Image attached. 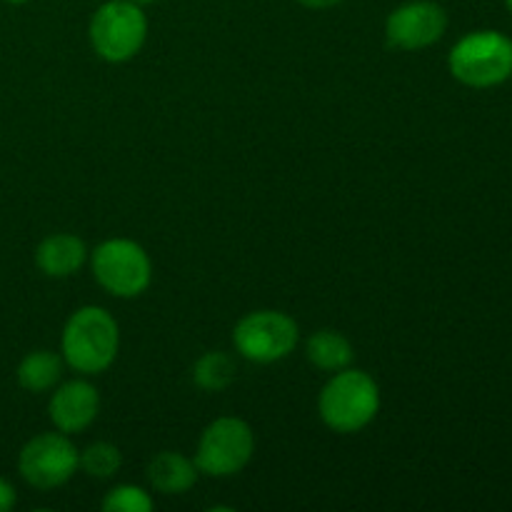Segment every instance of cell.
<instances>
[{
	"label": "cell",
	"mask_w": 512,
	"mask_h": 512,
	"mask_svg": "<svg viewBox=\"0 0 512 512\" xmlns=\"http://www.w3.org/2000/svg\"><path fill=\"white\" fill-rule=\"evenodd\" d=\"M63 360L83 375H100L115 363L120 348V330L113 315L98 305L75 310L60 338Z\"/></svg>",
	"instance_id": "1"
},
{
	"label": "cell",
	"mask_w": 512,
	"mask_h": 512,
	"mask_svg": "<svg viewBox=\"0 0 512 512\" xmlns=\"http://www.w3.org/2000/svg\"><path fill=\"white\" fill-rule=\"evenodd\" d=\"M380 410V388L368 373L343 368L333 373L318 398L320 420L340 435L360 433Z\"/></svg>",
	"instance_id": "2"
},
{
	"label": "cell",
	"mask_w": 512,
	"mask_h": 512,
	"mask_svg": "<svg viewBox=\"0 0 512 512\" xmlns=\"http://www.w3.org/2000/svg\"><path fill=\"white\" fill-rule=\"evenodd\" d=\"M448 65L468 88H493L512 75V40L498 30H475L453 45Z\"/></svg>",
	"instance_id": "3"
},
{
	"label": "cell",
	"mask_w": 512,
	"mask_h": 512,
	"mask_svg": "<svg viewBox=\"0 0 512 512\" xmlns=\"http://www.w3.org/2000/svg\"><path fill=\"white\" fill-rule=\"evenodd\" d=\"M90 45L108 63L135 58L148 38V18L133 0H108L90 18Z\"/></svg>",
	"instance_id": "4"
},
{
	"label": "cell",
	"mask_w": 512,
	"mask_h": 512,
	"mask_svg": "<svg viewBox=\"0 0 512 512\" xmlns=\"http://www.w3.org/2000/svg\"><path fill=\"white\" fill-rule=\"evenodd\" d=\"M95 280L105 293L115 298H138L153 280V263L140 243L128 238H113L100 243L90 258Z\"/></svg>",
	"instance_id": "5"
},
{
	"label": "cell",
	"mask_w": 512,
	"mask_h": 512,
	"mask_svg": "<svg viewBox=\"0 0 512 512\" xmlns=\"http://www.w3.org/2000/svg\"><path fill=\"white\" fill-rule=\"evenodd\" d=\"M300 338L298 323L280 310H255L248 313L233 330L235 350L245 360L270 365L285 360Z\"/></svg>",
	"instance_id": "6"
},
{
	"label": "cell",
	"mask_w": 512,
	"mask_h": 512,
	"mask_svg": "<svg viewBox=\"0 0 512 512\" xmlns=\"http://www.w3.org/2000/svg\"><path fill=\"white\" fill-rule=\"evenodd\" d=\"M255 453V435L240 418H218L203 430L195 465L208 478H230L250 463Z\"/></svg>",
	"instance_id": "7"
},
{
	"label": "cell",
	"mask_w": 512,
	"mask_h": 512,
	"mask_svg": "<svg viewBox=\"0 0 512 512\" xmlns=\"http://www.w3.org/2000/svg\"><path fill=\"white\" fill-rule=\"evenodd\" d=\"M78 458L80 453L65 433H40L20 450L18 473L30 488L53 490L73 478Z\"/></svg>",
	"instance_id": "8"
},
{
	"label": "cell",
	"mask_w": 512,
	"mask_h": 512,
	"mask_svg": "<svg viewBox=\"0 0 512 512\" xmlns=\"http://www.w3.org/2000/svg\"><path fill=\"white\" fill-rule=\"evenodd\" d=\"M448 30V13L435 0H410L385 20V38L393 48L423 50L438 43Z\"/></svg>",
	"instance_id": "9"
},
{
	"label": "cell",
	"mask_w": 512,
	"mask_h": 512,
	"mask_svg": "<svg viewBox=\"0 0 512 512\" xmlns=\"http://www.w3.org/2000/svg\"><path fill=\"white\" fill-rule=\"evenodd\" d=\"M100 413V395L85 380H70L53 393L48 403V415L55 428L65 435L83 433L95 423Z\"/></svg>",
	"instance_id": "10"
},
{
	"label": "cell",
	"mask_w": 512,
	"mask_h": 512,
	"mask_svg": "<svg viewBox=\"0 0 512 512\" xmlns=\"http://www.w3.org/2000/svg\"><path fill=\"white\" fill-rule=\"evenodd\" d=\"M88 260V248L78 235L53 233L35 248V265L48 278H70Z\"/></svg>",
	"instance_id": "11"
},
{
	"label": "cell",
	"mask_w": 512,
	"mask_h": 512,
	"mask_svg": "<svg viewBox=\"0 0 512 512\" xmlns=\"http://www.w3.org/2000/svg\"><path fill=\"white\" fill-rule=\"evenodd\" d=\"M148 480L158 493L183 495L198 480V465H195V460L185 458V455L163 450V453H158L150 460Z\"/></svg>",
	"instance_id": "12"
},
{
	"label": "cell",
	"mask_w": 512,
	"mask_h": 512,
	"mask_svg": "<svg viewBox=\"0 0 512 512\" xmlns=\"http://www.w3.org/2000/svg\"><path fill=\"white\" fill-rule=\"evenodd\" d=\"M305 355L315 368L325 373H338L353 363V345L338 330H318L305 343Z\"/></svg>",
	"instance_id": "13"
},
{
	"label": "cell",
	"mask_w": 512,
	"mask_h": 512,
	"mask_svg": "<svg viewBox=\"0 0 512 512\" xmlns=\"http://www.w3.org/2000/svg\"><path fill=\"white\" fill-rule=\"evenodd\" d=\"M18 385L28 393H45L55 388L63 375V360L50 350H33L18 365Z\"/></svg>",
	"instance_id": "14"
},
{
	"label": "cell",
	"mask_w": 512,
	"mask_h": 512,
	"mask_svg": "<svg viewBox=\"0 0 512 512\" xmlns=\"http://www.w3.org/2000/svg\"><path fill=\"white\" fill-rule=\"evenodd\" d=\"M193 380L208 393H220L235 380V363L225 353H205L193 365Z\"/></svg>",
	"instance_id": "15"
},
{
	"label": "cell",
	"mask_w": 512,
	"mask_h": 512,
	"mask_svg": "<svg viewBox=\"0 0 512 512\" xmlns=\"http://www.w3.org/2000/svg\"><path fill=\"white\" fill-rule=\"evenodd\" d=\"M120 463H123V455H120V450L110 443L88 445L78 458V468H83L85 475L98 480L113 478L120 470Z\"/></svg>",
	"instance_id": "16"
},
{
	"label": "cell",
	"mask_w": 512,
	"mask_h": 512,
	"mask_svg": "<svg viewBox=\"0 0 512 512\" xmlns=\"http://www.w3.org/2000/svg\"><path fill=\"white\" fill-rule=\"evenodd\" d=\"M105 512H150L153 498L138 485H118L103 498Z\"/></svg>",
	"instance_id": "17"
},
{
	"label": "cell",
	"mask_w": 512,
	"mask_h": 512,
	"mask_svg": "<svg viewBox=\"0 0 512 512\" xmlns=\"http://www.w3.org/2000/svg\"><path fill=\"white\" fill-rule=\"evenodd\" d=\"M15 500H18V495H15L13 485L0 478V512H8L15 505Z\"/></svg>",
	"instance_id": "18"
},
{
	"label": "cell",
	"mask_w": 512,
	"mask_h": 512,
	"mask_svg": "<svg viewBox=\"0 0 512 512\" xmlns=\"http://www.w3.org/2000/svg\"><path fill=\"white\" fill-rule=\"evenodd\" d=\"M300 5L305 8H313V10H325V8H333V5L343 3V0H298Z\"/></svg>",
	"instance_id": "19"
},
{
	"label": "cell",
	"mask_w": 512,
	"mask_h": 512,
	"mask_svg": "<svg viewBox=\"0 0 512 512\" xmlns=\"http://www.w3.org/2000/svg\"><path fill=\"white\" fill-rule=\"evenodd\" d=\"M5 3H10V5H25V3H30V0H5Z\"/></svg>",
	"instance_id": "20"
},
{
	"label": "cell",
	"mask_w": 512,
	"mask_h": 512,
	"mask_svg": "<svg viewBox=\"0 0 512 512\" xmlns=\"http://www.w3.org/2000/svg\"><path fill=\"white\" fill-rule=\"evenodd\" d=\"M133 3H138V5H148V3H155V0H133Z\"/></svg>",
	"instance_id": "21"
},
{
	"label": "cell",
	"mask_w": 512,
	"mask_h": 512,
	"mask_svg": "<svg viewBox=\"0 0 512 512\" xmlns=\"http://www.w3.org/2000/svg\"><path fill=\"white\" fill-rule=\"evenodd\" d=\"M505 3H508V10L512 13V0H505Z\"/></svg>",
	"instance_id": "22"
},
{
	"label": "cell",
	"mask_w": 512,
	"mask_h": 512,
	"mask_svg": "<svg viewBox=\"0 0 512 512\" xmlns=\"http://www.w3.org/2000/svg\"><path fill=\"white\" fill-rule=\"evenodd\" d=\"M510 78H512V75H510Z\"/></svg>",
	"instance_id": "23"
}]
</instances>
